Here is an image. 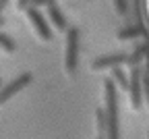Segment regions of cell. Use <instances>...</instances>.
Masks as SVG:
<instances>
[{"mask_svg": "<svg viewBox=\"0 0 149 139\" xmlns=\"http://www.w3.org/2000/svg\"><path fill=\"white\" fill-rule=\"evenodd\" d=\"M79 39H81L79 29L68 27V31L64 33V56H62L64 73L68 77H72L79 69Z\"/></svg>", "mask_w": 149, "mask_h": 139, "instance_id": "cell-1", "label": "cell"}, {"mask_svg": "<svg viewBox=\"0 0 149 139\" xmlns=\"http://www.w3.org/2000/svg\"><path fill=\"white\" fill-rule=\"evenodd\" d=\"M141 75H143V67H133L128 73V104L135 112H139L143 108V85H141Z\"/></svg>", "mask_w": 149, "mask_h": 139, "instance_id": "cell-2", "label": "cell"}, {"mask_svg": "<svg viewBox=\"0 0 149 139\" xmlns=\"http://www.w3.org/2000/svg\"><path fill=\"white\" fill-rule=\"evenodd\" d=\"M25 17H27V23L31 25L35 37L40 39V42H50V39H52V27L48 23V19L37 8H33V6L25 8Z\"/></svg>", "mask_w": 149, "mask_h": 139, "instance_id": "cell-3", "label": "cell"}, {"mask_svg": "<svg viewBox=\"0 0 149 139\" xmlns=\"http://www.w3.org/2000/svg\"><path fill=\"white\" fill-rule=\"evenodd\" d=\"M31 81H33V75H31V73H21L19 77H15L8 85L0 87V106H4L13 95H17L19 91H23Z\"/></svg>", "mask_w": 149, "mask_h": 139, "instance_id": "cell-4", "label": "cell"}, {"mask_svg": "<svg viewBox=\"0 0 149 139\" xmlns=\"http://www.w3.org/2000/svg\"><path fill=\"white\" fill-rule=\"evenodd\" d=\"M128 54L124 52H114V54H106V56H97L95 60L91 62V71H112L118 67H126Z\"/></svg>", "mask_w": 149, "mask_h": 139, "instance_id": "cell-5", "label": "cell"}, {"mask_svg": "<svg viewBox=\"0 0 149 139\" xmlns=\"http://www.w3.org/2000/svg\"><path fill=\"white\" fill-rule=\"evenodd\" d=\"M46 15H48V23L52 29L56 31H60V33H66L68 31V21H66V17L62 15V11L58 8V4H52L46 8Z\"/></svg>", "mask_w": 149, "mask_h": 139, "instance_id": "cell-6", "label": "cell"}, {"mask_svg": "<svg viewBox=\"0 0 149 139\" xmlns=\"http://www.w3.org/2000/svg\"><path fill=\"white\" fill-rule=\"evenodd\" d=\"M147 33H145V29L141 25H126V27L116 31V37L120 39V42H133V39H141Z\"/></svg>", "mask_w": 149, "mask_h": 139, "instance_id": "cell-7", "label": "cell"}, {"mask_svg": "<svg viewBox=\"0 0 149 139\" xmlns=\"http://www.w3.org/2000/svg\"><path fill=\"white\" fill-rule=\"evenodd\" d=\"M108 135V116L104 108L95 110V137H106Z\"/></svg>", "mask_w": 149, "mask_h": 139, "instance_id": "cell-8", "label": "cell"}, {"mask_svg": "<svg viewBox=\"0 0 149 139\" xmlns=\"http://www.w3.org/2000/svg\"><path fill=\"white\" fill-rule=\"evenodd\" d=\"M112 81H114V85L116 87H120L122 91H126L128 89V75L124 73V69L122 67H118V69H112Z\"/></svg>", "mask_w": 149, "mask_h": 139, "instance_id": "cell-9", "label": "cell"}, {"mask_svg": "<svg viewBox=\"0 0 149 139\" xmlns=\"http://www.w3.org/2000/svg\"><path fill=\"white\" fill-rule=\"evenodd\" d=\"M0 50H4V52H8V54L17 50V44H15V39H13L10 35L2 33V31H0Z\"/></svg>", "mask_w": 149, "mask_h": 139, "instance_id": "cell-10", "label": "cell"}, {"mask_svg": "<svg viewBox=\"0 0 149 139\" xmlns=\"http://www.w3.org/2000/svg\"><path fill=\"white\" fill-rule=\"evenodd\" d=\"M141 85H143V100L147 102L149 106V71L143 69V75H141Z\"/></svg>", "mask_w": 149, "mask_h": 139, "instance_id": "cell-11", "label": "cell"}, {"mask_svg": "<svg viewBox=\"0 0 149 139\" xmlns=\"http://www.w3.org/2000/svg\"><path fill=\"white\" fill-rule=\"evenodd\" d=\"M112 6H114L116 15L124 17V15L128 13V0H112Z\"/></svg>", "mask_w": 149, "mask_h": 139, "instance_id": "cell-12", "label": "cell"}, {"mask_svg": "<svg viewBox=\"0 0 149 139\" xmlns=\"http://www.w3.org/2000/svg\"><path fill=\"white\" fill-rule=\"evenodd\" d=\"M52 4H56V0H29V6L33 8H48Z\"/></svg>", "mask_w": 149, "mask_h": 139, "instance_id": "cell-13", "label": "cell"}, {"mask_svg": "<svg viewBox=\"0 0 149 139\" xmlns=\"http://www.w3.org/2000/svg\"><path fill=\"white\" fill-rule=\"evenodd\" d=\"M15 6H17L19 11H25V8L29 6V0H15Z\"/></svg>", "mask_w": 149, "mask_h": 139, "instance_id": "cell-14", "label": "cell"}, {"mask_svg": "<svg viewBox=\"0 0 149 139\" xmlns=\"http://www.w3.org/2000/svg\"><path fill=\"white\" fill-rule=\"evenodd\" d=\"M2 25H4V19H2V17H0V27H2Z\"/></svg>", "mask_w": 149, "mask_h": 139, "instance_id": "cell-15", "label": "cell"}, {"mask_svg": "<svg viewBox=\"0 0 149 139\" xmlns=\"http://www.w3.org/2000/svg\"><path fill=\"white\" fill-rule=\"evenodd\" d=\"M145 137H147V139H149V127H147V133H145Z\"/></svg>", "mask_w": 149, "mask_h": 139, "instance_id": "cell-16", "label": "cell"}, {"mask_svg": "<svg viewBox=\"0 0 149 139\" xmlns=\"http://www.w3.org/2000/svg\"><path fill=\"white\" fill-rule=\"evenodd\" d=\"M0 87H2V81H0Z\"/></svg>", "mask_w": 149, "mask_h": 139, "instance_id": "cell-17", "label": "cell"}]
</instances>
